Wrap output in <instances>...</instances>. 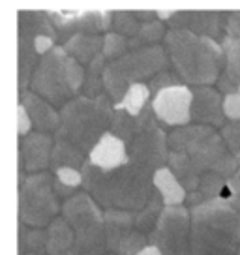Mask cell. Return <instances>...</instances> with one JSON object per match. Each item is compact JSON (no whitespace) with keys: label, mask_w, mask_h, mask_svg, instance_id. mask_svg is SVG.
I'll return each instance as SVG.
<instances>
[{"label":"cell","mask_w":240,"mask_h":255,"mask_svg":"<svg viewBox=\"0 0 240 255\" xmlns=\"http://www.w3.org/2000/svg\"><path fill=\"white\" fill-rule=\"evenodd\" d=\"M47 255H64L73 244V229L64 218H55L47 225Z\"/></svg>","instance_id":"24"},{"label":"cell","mask_w":240,"mask_h":255,"mask_svg":"<svg viewBox=\"0 0 240 255\" xmlns=\"http://www.w3.org/2000/svg\"><path fill=\"white\" fill-rule=\"evenodd\" d=\"M53 188H55V193L58 199H68V197H72L73 193H75V190L73 188H70V186H66V184L58 182L55 178V182H53Z\"/></svg>","instance_id":"40"},{"label":"cell","mask_w":240,"mask_h":255,"mask_svg":"<svg viewBox=\"0 0 240 255\" xmlns=\"http://www.w3.org/2000/svg\"><path fill=\"white\" fill-rule=\"evenodd\" d=\"M156 119L167 126H184L192 122V88L186 85H173L156 92L152 100Z\"/></svg>","instance_id":"13"},{"label":"cell","mask_w":240,"mask_h":255,"mask_svg":"<svg viewBox=\"0 0 240 255\" xmlns=\"http://www.w3.org/2000/svg\"><path fill=\"white\" fill-rule=\"evenodd\" d=\"M60 124L56 137L73 143L87 154L109 128L113 117V105L109 96L102 92L98 96H73L60 109Z\"/></svg>","instance_id":"5"},{"label":"cell","mask_w":240,"mask_h":255,"mask_svg":"<svg viewBox=\"0 0 240 255\" xmlns=\"http://www.w3.org/2000/svg\"><path fill=\"white\" fill-rule=\"evenodd\" d=\"M135 255H163V254H161L154 244H146V246H144L143 250H139Z\"/></svg>","instance_id":"42"},{"label":"cell","mask_w":240,"mask_h":255,"mask_svg":"<svg viewBox=\"0 0 240 255\" xmlns=\"http://www.w3.org/2000/svg\"><path fill=\"white\" fill-rule=\"evenodd\" d=\"M111 26L113 32L131 38L137 34L141 23L135 17V11H115V13H111Z\"/></svg>","instance_id":"32"},{"label":"cell","mask_w":240,"mask_h":255,"mask_svg":"<svg viewBox=\"0 0 240 255\" xmlns=\"http://www.w3.org/2000/svg\"><path fill=\"white\" fill-rule=\"evenodd\" d=\"M152 175L131 161L105 171L85 159L81 165V186L104 210L117 208L137 212L144 207L154 190Z\"/></svg>","instance_id":"1"},{"label":"cell","mask_w":240,"mask_h":255,"mask_svg":"<svg viewBox=\"0 0 240 255\" xmlns=\"http://www.w3.org/2000/svg\"><path fill=\"white\" fill-rule=\"evenodd\" d=\"M111 255H115V254H111Z\"/></svg>","instance_id":"47"},{"label":"cell","mask_w":240,"mask_h":255,"mask_svg":"<svg viewBox=\"0 0 240 255\" xmlns=\"http://www.w3.org/2000/svg\"><path fill=\"white\" fill-rule=\"evenodd\" d=\"M225 38H231V40L240 38V11L225 13Z\"/></svg>","instance_id":"37"},{"label":"cell","mask_w":240,"mask_h":255,"mask_svg":"<svg viewBox=\"0 0 240 255\" xmlns=\"http://www.w3.org/2000/svg\"><path fill=\"white\" fill-rule=\"evenodd\" d=\"M239 167H240V159H239Z\"/></svg>","instance_id":"46"},{"label":"cell","mask_w":240,"mask_h":255,"mask_svg":"<svg viewBox=\"0 0 240 255\" xmlns=\"http://www.w3.org/2000/svg\"><path fill=\"white\" fill-rule=\"evenodd\" d=\"M222 92L210 85H201L192 90V122L222 128L225 115L222 109Z\"/></svg>","instance_id":"16"},{"label":"cell","mask_w":240,"mask_h":255,"mask_svg":"<svg viewBox=\"0 0 240 255\" xmlns=\"http://www.w3.org/2000/svg\"><path fill=\"white\" fill-rule=\"evenodd\" d=\"M220 135L224 139L227 150L240 159V120H229L220 128Z\"/></svg>","instance_id":"33"},{"label":"cell","mask_w":240,"mask_h":255,"mask_svg":"<svg viewBox=\"0 0 240 255\" xmlns=\"http://www.w3.org/2000/svg\"><path fill=\"white\" fill-rule=\"evenodd\" d=\"M68 55L79 64H88L102 53V36L100 34H73L62 45Z\"/></svg>","instance_id":"22"},{"label":"cell","mask_w":240,"mask_h":255,"mask_svg":"<svg viewBox=\"0 0 240 255\" xmlns=\"http://www.w3.org/2000/svg\"><path fill=\"white\" fill-rule=\"evenodd\" d=\"M148 100H150L148 85H144V83H133V85L128 87L126 94L122 98V102L117 105H122L131 115H139V113L143 111L144 105L148 104Z\"/></svg>","instance_id":"30"},{"label":"cell","mask_w":240,"mask_h":255,"mask_svg":"<svg viewBox=\"0 0 240 255\" xmlns=\"http://www.w3.org/2000/svg\"><path fill=\"white\" fill-rule=\"evenodd\" d=\"M21 104L24 105V109L28 113V117L32 120V128H36L41 133H51L56 131V128L60 124V115L53 105L49 104L47 100H43L40 94L24 90L21 92Z\"/></svg>","instance_id":"19"},{"label":"cell","mask_w":240,"mask_h":255,"mask_svg":"<svg viewBox=\"0 0 240 255\" xmlns=\"http://www.w3.org/2000/svg\"><path fill=\"white\" fill-rule=\"evenodd\" d=\"M128 38L122 36V34L107 32L102 38V55L105 56V60H115L124 53H128Z\"/></svg>","instance_id":"31"},{"label":"cell","mask_w":240,"mask_h":255,"mask_svg":"<svg viewBox=\"0 0 240 255\" xmlns=\"http://www.w3.org/2000/svg\"><path fill=\"white\" fill-rule=\"evenodd\" d=\"M163 47L175 73L188 85H214L224 70L225 56L222 43L190 30L169 28Z\"/></svg>","instance_id":"3"},{"label":"cell","mask_w":240,"mask_h":255,"mask_svg":"<svg viewBox=\"0 0 240 255\" xmlns=\"http://www.w3.org/2000/svg\"><path fill=\"white\" fill-rule=\"evenodd\" d=\"M105 56L100 53L90 62L87 64V72H85V96H98L104 92V68H105Z\"/></svg>","instance_id":"28"},{"label":"cell","mask_w":240,"mask_h":255,"mask_svg":"<svg viewBox=\"0 0 240 255\" xmlns=\"http://www.w3.org/2000/svg\"><path fill=\"white\" fill-rule=\"evenodd\" d=\"M235 255H240V248H239V252H237V254H235Z\"/></svg>","instance_id":"45"},{"label":"cell","mask_w":240,"mask_h":255,"mask_svg":"<svg viewBox=\"0 0 240 255\" xmlns=\"http://www.w3.org/2000/svg\"><path fill=\"white\" fill-rule=\"evenodd\" d=\"M163 207H165V205H163V201H161L160 193H158L156 188H154L152 193H150V197H148V201L144 203V207L135 212V227L137 229H139L141 233L150 231Z\"/></svg>","instance_id":"27"},{"label":"cell","mask_w":240,"mask_h":255,"mask_svg":"<svg viewBox=\"0 0 240 255\" xmlns=\"http://www.w3.org/2000/svg\"><path fill=\"white\" fill-rule=\"evenodd\" d=\"M26 255H41V254H26Z\"/></svg>","instance_id":"44"},{"label":"cell","mask_w":240,"mask_h":255,"mask_svg":"<svg viewBox=\"0 0 240 255\" xmlns=\"http://www.w3.org/2000/svg\"><path fill=\"white\" fill-rule=\"evenodd\" d=\"M169 150L184 152L193 169L201 176L216 173L229 180L239 169V159L227 150L216 128L207 124H184L175 128L167 135Z\"/></svg>","instance_id":"4"},{"label":"cell","mask_w":240,"mask_h":255,"mask_svg":"<svg viewBox=\"0 0 240 255\" xmlns=\"http://www.w3.org/2000/svg\"><path fill=\"white\" fill-rule=\"evenodd\" d=\"M135 17L139 19V23H148V21L156 19L158 13H154V11H135Z\"/></svg>","instance_id":"41"},{"label":"cell","mask_w":240,"mask_h":255,"mask_svg":"<svg viewBox=\"0 0 240 255\" xmlns=\"http://www.w3.org/2000/svg\"><path fill=\"white\" fill-rule=\"evenodd\" d=\"M53 17V26L56 30V38L66 41L73 34H100L111 28V13L109 11H87L77 15H58L49 13Z\"/></svg>","instance_id":"15"},{"label":"cell","mask_w":240,"mask_h":255,"mask_svg":"<svg viewBox=\"0 0 240 255\" xmlns=\"http://www.w3.org/2000/svg\"><path fill=\"white\" fill-rule=\"evenodd\" d=\"M237 92H239V94H240V85H239V87H237Z\"/></svg>","instance_id":"43"},{"label":"cell","mask_w":240,"mask_h":255,"mask_svg":"<svg viewBox=\"0 0 240 255\" xmlns=\"http://www.w3.org/2000/svg\"><path fill=\"white\" fill-rule=\"evenodd\" d=\"M60 210L73 229V244L64 255H105L104 212L96 201L88 193H73Z\"/></svg>","instance_id":"8"},{"label":"cell","mask_w":240,"mask_h":255,"mask_svg":"<svg viewBox=\"0 0 240 255\" xmlns=\"http://www.w3.org/2000/svg\"><path fill=\"white\" fill-rule=\"evenodd\" d=\"M148 244L160 250L163 255L190 254V210L184 205L161 208L154 227L148 231Z\"/></svg>","instance_id":"11"},{"label":"cell","mask_w":240,"mask_h":255,"mask_svg":"<svg viewBox=\"0 0 240 255\" xmlns=\"http://www.w3.org/2000/svg\"><path fill=\"white\" fill-rule=\"evenodd\" d=\"M165 32H167L165 30V24L160 19H152L148 23H141L135 36L128 38V47L139 49L144 47V45H156L158 41L163 40Z\"/></svg>","instance_id":"25"},{"label":"cell","mask_w":240,"mask_h":255,"mask_svg":"<svg viewBox=\"0 0 240 255\" xmlns=\"http://www.w3.org/2000/svg\"><path fill=\"white\" fill-rule=\"evenodd\" d=\"M55 178L58 182L66 184V186H70L73 190H77L81 186V173L77 169L73 167H58L55 169Z\"/></svg>","instance_id":"36"},{"label":"cell","mask_w":240,"mask_h":255,"mask_svg":"<svg viewBox=\"0 0 240 255\" xmlns=\"http://www.w3.org/2000/svg\"><path fill=\"white\" fill-rule=\"evenodd\" d=\"M126 152H128V161L150 173L167 163V135L158 124L152 105L146 104L143 111L135 115V131L126 141Z\"/></svg>","instance_id":"9"},{"label":"cell","mask_w":240,"mask_h":255,"mask_svg":"<svg viewBox=\"0 0 240 255\" xmlns=\"http://www.w3.org/2000/svg\"><path fill=\"white\" fill-rule=\"evenodd\" d=\"M105 248L115 255H135L148 240L135 227V212L109 208L104 210Z\"/></svg>","instance_id":"12"},{"label":"cell","mask_w":240,"mask_h":255,"mask_svg":"<svg viewBox=\"0 0 240 255\" xmlns=\"http://www.w3.org/2000/svg\"><path fill=\"white\" fill-rule=\"evenodd\" d=\"M85 163V152L77 148L73 143L55 137L53 141V148H51V161L49 167L58 169V167H73L79 169Z\"/></svg>","instance_id":"23"},{"label":"cell","mask_w":240,"mask_h":255,"mask_svg":"<svg viewBox=\"0 0 240 255\" xmlns=\"http://www.w3.org/2000/svg\"><path fill=\"white\" fill-rule=\"evenodd\" d=\"M51 148H53V137L49 133H26L21 139L19 154H21V169L28 175L40 173L49 167L51 161Z\"/></svg>","instance_id":"17"},{"label":"cell","mask_w":240,"mask_h":255,"mask_svg":"<svg viewBox=\"0 0 240 255\" xmlns=\"http://www.w3.org/2000/svg\"><path fill=\"white\" fill-rule=\"evenodd\" d=\"M222 109H224L225 119L240 120V94L239 92H229V94H224V100H222Z\"/></svg>","instance_id":"35"},{"label":"cell","mask_w":240,"mask_h":255,"mask_svg":"<svg viewBox=\"0 0 240 255\" xmlns=\"http://www.w3.org/2000/svg\"><path fill=\"white\" fill-rule=\"evenodd\" d=\"M240 248V199L229 193L190 208V254L235 255Z\"/></svg>","instance_id":"2"},{"label":"cell","mask_w":240,"mask_h":255,"mask_svg":"<svg viewBox=\"0 0 240 255\" xmlns=\"http://www.w3.org/2000/svg\"><path fill=\"white\" fill-rule=\"evenodd\" d=\"M83 66L62 47H53L36 66L30 87L51 105H64L83 87Z\"/></svg>","instance_id":"7"},{"label":"cell","mask_w":240,"mask_h":255,"mask_svg":"<svg viewBox=\"0 0 240 255\" xmlns=\"http://www.w3.org/2000/svg\"><path fill=\"white\" fill-rule=\"evenodd\" d=\"M222 47H224L225 64L216 85L222 94H229V92H237V87L240 85V38L237 40L224 38Z\"/></svg>","instance_id":"20"},{"label":"cell","mask_w":240,"mask_h":255,"mask_svg":"<svg viewBox=\"0 0 240 255\" xmlns=\"http://www.w3.org/2000/svg\"><path fill=\"white\" fill-rule=\"evenodd\" d=\"M133 131H135V115L128 113L122 105H117L109 122V133L126 143L133 135Z\"/></svg>","instance_id":"29"},{"label":"cell","mask_w":240,"mask_h":255,"mask_svg":"<svg viewBox=\"0 0 240 255\" xmlns=\"http://www.w3.org/2000/svg\"><path fill=\"white\" fill-rule=\"evenodd\" d=\"M180 83H182V81H180V77H178L175 72L161 70V72H158L156 75L150 77L148 90H150V94H156V92H160V90H163V88L173 87V85H180Z\"/></svg>","instance_id":"34"},{"label":"cell","mask_w":240,"mask_h":255,"mask_svg":"<svg viewBox=\"0 0 240 255\" xmlns=\"http://www.w3.org/2000/svg\"><path fill=\"white\" fill-rule=\"evenodd\" d=\"M30 128H32V120L28 117L24 105L19 104V107H17V131H19V135L24 137L26 133H30Z\"/></svg>","instance_id":"38"},{"label":"cell","mask_w":240,"mask_h":255,"mask_svg":"<svg viewBox=\"0 0 240 255\" xmlns=\"http://www.w3.org/2000/svg\"><path fill=\"white\" fill-rule=\"evenodd\" d=\"M19 254L24 255L28 250V254H47V233L43 227H32L26 229L24 223L19 225Z\"/></svg>","instance_id":"26"},{"label":"cell","mask_w":240,"mask_h":255,"mask_svg":"<svg viewBox=\"0 0 240 255\" xmlns=\"http://www.w3.org/2000/svg\"><path fill=\"white\" fill-rule=\"evenodd\" d=\"M55 178L47 171L21 175L19 186V216L28 227H47L60 212V199L53 188Z\"/></svg>","instance_id":"10"},{"label":"cell","mask_w":240,"mask_h":255,"mask_svg":"<svg viewBox=\"0 0 240 255\" xmlns=\"http://www.w3.org/2000/svg\"><path fill=\"white\" fill-rule=\"evenodd\" d=\"M152 184H154V188H156V191L160 193V197L165 207L182 205L186 201L184 186L178 182V178L173 175V171L169 167H165V165L154 171Z\"/></svg>","instance_id":"21"},{"label":"cell","mask_w":240,"mask_h":255,"mask_svg":"<svg viewBox=\"0 0 240 255\" xmlns=\"http://www.w3.org/2000/svg\"><path fill=\"white\" fill-rule=\"evenodd\" d=\"M227 191L235 195V197H239L240 199V167L233 173V176L227 180Z\"/></svg>","instance_id":"39"},{"label":"cell","mask_w":240,"mask_h":255,"mask_svg":"<svg viewBox=\"0 0 240 255\" xmlns=\"http://www.w3.org/2000/svg\"><path fill=\"white\" fill-rule=\"evenodd\" d=\"M88 161H92L94 165L105 169V171L120 167V165L128 163L126 143L109 131H105L96 141V144L88 150Z\"/></svg>","instance_id":"18"},{"label":"cell","mask_w":240,"mask_h":255,"mask_svg":"<svg viewBox=\"0 0 240 255\" xmlns=\"http://www.w3.org/2000/svg\"><path fill=\"white\" fill-rule=\"evenodd\" d=\"M165 21L169 28L190 30L220 43L225 38V11H173Z\"/></svg>","instance_id":"14"},{"label":"cell","mask_w":240,"mask_h":255,"mask_svg":"<svg viewBox=\"0 0 240 255\" xmlns=\"http://www.w3.org/2000/svg\"><path fill=\"white\" fill-rule=\"evenodd\" d=\"M169 56L161 45H144L129 49L122 56L109 60L104 68V88L109 100L120 104L129 85L150 79L161 70H167Z\"/></svg>","instance_id":"6"}]
</instances>
